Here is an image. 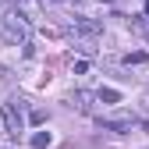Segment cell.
Returning <instances> with one entry per match:
<instances>
[{
  "label": "cell",
  "mask_w": 149,
  "mask_h": 149,
  "mask_svg": "<svg viewBox=\"0 0 149 149\" xmlns=\"http://www.w3.org/2000/svg\"><path fill=\"white\" fill-rule=\"evenodd\" d=\"M18 100H11V103H4V128H7V132L18 139V132H22V128H25V117H22V110H18L14 107Z\"/></svg>",
  "instance_id": "obj_3"
},
{
  "label": "cell",
  "mask_w": 149,
  "mask_h": 149,
  "mask_svg": "<svg viewBox=\"0 0 149 149\" xmlns=\"http://www.w3.org/2000/svg\"><path fill=\"white\" fill-rule=\"evenodd\" d=\"M100 124L107 128V132L124 135V132H132V128H135V117H132V114H114V117H100Z\"/></svg>",
  "instance_id": "obj_5"
},
{
  "label": "cell",
  "mask_w": 149,
  "mask_h": 149,
  "mask_svg": "<svg viewBox=\"0 0 149 149\" xmlns=\"http://www.w3.org/2000/svg\"><path fill=\"white\" fill-rule=\"evenodd\" d=\"M100 103H121V92L117 89H100Z\"/></svg>",
  "instance_id": "obj_9"
},
{
  "label": "cell",
  "mask_w": 149,
  "mask_h": 149,
  "mask_svg": "<svg viewBox=\"0 0 149 149\" xmlns=\"http://www.w3.org/2000/svg\"><path fill=\"white\" fill-rule=\"evenodd\" d=\"M96 100H100V92H89V89H74L71 92V107L82 110V114H92V110H96Z\"/></svg>",
  "instance_id": "obj_4"
},
{
  "label": "cell",
  "mask_w": 149,
  "mask_h": 149,
  "mask_svg": "<svg viewBox=\"0 0 149 149\" xmlns=\"http://www.w3.org/2000/svg\"><path fill=\"white\" fill-rule=\"evenodd\" d=\"M146 14H149V0H146Z\"/></svg>",
  "instance_id": "obj_13"
},
{
  "label": "cell",
  "mask_w": 149,
  "mask_h": 149,
  "mask_svg": "<svg viewBox=\"0 0 149 149\" xmlns=\"http://www.w3.org/2000/svg\"><path fill=\"white\" fill-rule=\"evenodd\" d=\"M7 78H11V74H7V68H0V85H4Z\"/></svg>",
  "instance_id": "obj_12"
},
{
  "label": "cell",
  "mask_w": 149,
  "mask_h": 149,
  "mask_svg": "<svg viewBox=\"0 0 149 149\" xmlns=\"http://www.w3.org/2000/svg\"><path fill=\"white\" fill-rule=\"evenodd\" d=\"M53 4H64V0H53Z\"/></svg>",
  "instance_id": "obj_15"
},
{
  "label": "cell",
  "mask_w": 149,
  "mask_h": 149,
  "mask_svg": "<svg viewBox=\"0 0 149 149\" xmlns=\"http://www.w3.org/2000/svg\"><path fill=\"white\" fill-rule=\"evenodd\" d=\"M4 4H7V0H0V7H4Z\"/></svg>",
  "instance_id": "obj_14"
},
{
  "label": "cell",
  "mask_w": 149,
  "mask_h": 149,
  "mask_svg": "<svg viewBox=\"0 0 149 149\" xmlns=\"http://www.w3.org/2000/svg\"><path fill=\"white\" fill-rule=\"evenodd\" d=\"M146 61V53H128V57H124V64H142Z\"/></svg>",
  "instance_id": "obj_10"
},
{
  "label": "cell",
  "mask_w": 149,
  "mask_h": 149,
  "mask_svg": "<svg viewBox=\"0 0 149 149\" xmlns=\"http://www.w3.org/2000/svg\"><path fill=\"white\" fill-rule=\"evenodd\" d=\"M29 121H32V124H43L46 117H43V110H32V114H29Z\"/></svg>",
  "instance_id": "obj_11"
},
{
  "label": "cell",
  "mask_w": 149,
  "mask_h": 149,
  "mask_svg": "<svg viewBox=\"0 0 149 149\" xmlns=\"http://www.w3.org/2000/svg\"><path fill=\"white\" fill-rule=\"evenodd\" d=\"M146 100H149V89H146Z\"/></svg>",
  "instance_id": "obj_16"
},
{
  "label": "cell",
  "mask_w": 149,
  "mask_h": 149,
  "mask_svg": "<svg viewBox=\"0 0 149 149\" xmlns=\"http://www.w3.org/2000/svg\"><path fill=\"white\" fill-rule=\"evenodd\" d=\"M78 11H107V0H74Z\"/></svg>",
  "instance_id": "obj_7"
},
{
  "label": "cell",
  "mask_w": 149,
  "mask_h": 149,
  "mask_svg": "<svg viewBox=\"0 0 149 149\" xmlns=\"http://www.w3.org/2000/svg\"><path fill=\"white\" fill-rule=\"evenodd\" d=\"M0 36H4L11 46H25L32 39V22L25 14H18V11H4L0 14Z\"/></svg>",
  "instance_id": "obj_1"
},
{
  "label": "cell",
  "mask_w": 149,
  "mask_h": 149,
  "mask_svg": "<svg viewBox=\"0 0 149 149\" xmlns=\"http://www.w3.org/2000/svg\"><path fill=\"white\" fill-rule=\"evenodd\" d=\"M18 14H25L29 22L32 18H39V0H18V7H14Z\"/></svg>",
  "instance_id": "obj_6"
},
{
  "label": "cell",
  "mask_w": 149,
  "mask_h": 149,
  "mask_svg": "<svg viewBox=\"0 0 149 149\" xmlns=\"http://www.w3.org/2000/svg\"><path fill=\"white\" fill-rule=\"evenodd\" d=\"M50 142H53V135H50V132H36V135H32V149H46Z\"/></svg>",
  "instance_id": "obj_8"
},
{
  "label": "cell",
  "mask_w": 149,
  "mask_h": 149,
  "mask_svg": "<svg viewBox=\"0 0 149 149\" xmlns=\"http://www.w3.org/2000/svg\"><path fill=\"white\" fill-rule=\"evenodd\" d=\"M68 32L78 36V39H85V43H96L103 36V22H100V18H89V14H74L68 22Z\"/></svg>",
  "instance_id": "obj_2"
}]
</instances>
